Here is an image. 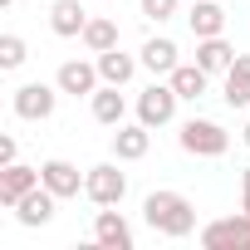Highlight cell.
Wrapping results in <instances>:
<instances>
[{"label": "cell", "instance_id": "6da1fadb", "mask_svg": "<svg viewBox=\"0 0 250 250\" xmlns=\"http://www.w3.org/2000/svg\"><path fill=\"white\" fill-rule=\"evenodd\" d=\"M143 221H147L157 235L182 240V235L196 230V206H191L182 191H147V201H143Z\"/></svg>", "mask_w": 250, "mask_h": 250}, {"label": "cell", "instance_id": "7a4b0ae2", "mask_svg": "<svg viewBox=\"0 0 250 250\" xmlns=\"http://www.w3.org/2000/svg\"><path fill=\"white\" fill-rule=\"evenodd\" d=\"M177 143H182V152H191V157H221V152L230 147V133L221 128V123H211V118H187L182 133H177Z\"/></svg>", "mask_w": 250, "mask_h": 250}, {"label": "cell", "instance_id": "3957f363", "mask_svg": "<svg viewBox=\"0 0 250 250\" xmlns=\"http://www.w3.org/2000/svg\"><path fill=\"white\" fill-rule=\"evenodd\" d=\"M83 196L93 206H118L123 196H128V177L118 172V162H98L83 172Z\"/></svg>", "mask_w": 250, "mask_h": 250}, {"label": "cell", "instance_id": "277c9868", "mask_svg": "<svg viewBox=\"0 0 250 250\" xmlns=\"http://www.w3.org/2000/svg\"><path fill=\"white\" fill-rule=\"evenodd\" d=\"M10 108H15V118H25V123H44V118H54V108H59V83H20L15 98H10Z\"/></svg>", "mask_w": 250, "mask_h": 250}, {"label": "cell", "instance_id": "5b68a950", "mask_svg": "<svg viewBox=\"0 0 250 250\" xmlns=\"http://www.w3.org/2000/svg\"><path fill=\"white\" fill-rule=\"evenodd\" d=\"M177 88L172 83H147L138 93V123H147V128H167V123L177 118Z\"/></svg>", "mask_w": 250, "mask_h": 250}, {"label": "cell", "instance_id": "8992f818", "mask_svg": "<svg viewBox=\"0 0 250 250\" xmlns=\"http://www.w3.org/2000/svg\"><path fill=\"white\" fill-rule=\"evenodd\" d=\"M54 83H59V93L93 98V93H98V83H103V74H98V64H88V59H64V64H59V74H54Z\"/></svg>", "mask_w": 250, "mask_h": 250}, {"label": "cell", "instance_id": "52a82bcc", "mask_svg": "<svg viewBox=\"0 0 250 250\" xmlns=\"http://www.w3.org/2000/svg\"><path fill=\"white\" fill-rule=\"evenodd\" d=\"M93 240H98L103 250H133V226H128V216L113 211V206H98V216H93Z\"/></svg>", "mask_w": 250, "mask_h": 250}, {"label": "cell", "instance_id": "ba28073f", "mask_svg": "<svg viewBox=\"0 0 250 250\" xmlns=\"http://www.w3.org/2000/svg\"><path fill=\"white\" fill-rule=\"evenodd\" d=\"M152 147V128L147 123H118L113 128V157L118 162H143Z\"/></svg>", "mask_w": 250, "mask_h": 250}, {"label": "cell", "instance_id": "9c48e42d", "mask_svg": "<svg viewBox=\"0 0 250 250\" xmlns=\"http://www.w3.org/2000/svg\"><path fill=\"white\" fill-rule=\"evenodd\" d=\"M201 245L206 250H221V245H250V216H221L211 226H201Z\"/></svg>", "mask_w": 250, "mask_h": 250}, {"label": "cell", "instance_id": "30bf717a", "mask_svg": "<svg viewBox=\"0 0 250 250\" xmlns=\"http://www.w3.org/2000/svg\"><path fill=\"white\" fill-rule=\"evenodd\" d=\"M40 182L59 196V201H69V196H79L83 191V177H79V167L74 162H64V157H49V162H40Z\"/></svg>", "mask_w": 250, "mask_h": 250}, {"label": "cell", "instance_id": "8fae6325", "mask_svg": "<svg viewBox=\"0 0 250 250\" xmlns=\"http://www.w3.org/2000/svg\"><path fill=\"white\" fill-rule=\"evenodd\" d=\"M54 201H59V196L40 182V187H35V191H25L10 211H15V221H20V226H49V221H54Z\"/></svg>", "mask_w": 250, "mask_h": 250}, {"label": "cell", "instance_id": "7c38bea8", "mask_svg": "<svg viewBox=\"0 0 250 250\" xmlns=\"http://www.w3.org/2000/svg\"><path fill=\"white\" fill-rule=\"evenodd\" d=\"M40 187V167H25V162H10L0 167V206H15L25 191Z\"/></svg>", "mask_w": 250, "mask_h": 250}, {"label": "cell", "instance_id": "4fadbf2b", "mask_svg": "<svg viewBox=\"0 0 250 250\" xmlns=\"http://www.w3.org/2000/svg\"><path fill=\"white\" fill-rule=\"evenodd\" d=\"M88 108H93V123H103V128H118V123L128 118V98H123L118 83H98V93L88 98Z\"/></svg>", "mask_w": 250, "mask_h": 250}, {"label": "cell", "instance_id": "5bb4252c", "mask_svg": "<svg viewBox=\"0 0 250 250\" xmlns=\"http://www.w3.org/2000/svg\"><path fill=\"white\" fill-rule=\"evenodd\" d=\"M83 25H88V10L79 0H54L49 5V30L59 40H83Z\"/></svg>", "mask_w": 250, "mask_h": 250}, {"label": "cell", "instance_id": "9a60e30c", "mask_svg": "<svg viewBox=\"0 0 250 250\" xmlns=\"http://www.w3.org/2000/svg\"><path fill=\"white\" fill-rule=\"evenodd\" d=\"M177 54H182V49H177V40H167V35H152V40L138 49V59H143V69H147L152 79H157V74H172V69L182 64Z\"/></svg>", "mask_w": 250, "mask_h": 250}, {"label": "cell", "instance_id": "2e32d148", "mask_svg": "<svg viewBox=\"0 0 250 250\" xmlns=\"http://www.w3.org/2000/svg\"><path fill=\"white\" fill-rule=\"evenodd\" d=\"M93 64H98L103 83H118V88H123V83H133V74L143 69V59H138V54H123V49H103Z\"/></svg>", "mask_w": 250, "mask_h": 250}, {"label": "cell", "instance_id": "e0dca14e", "mask_svg": "<svg viewBox=\"0 0 250 250\" xmlns=\"http://www.w3.org/2000/svg\"><path fill=\"white\" fill-rule=\"evenodd\" d=\"M187 25L196 40H211V35H226V10L216 5V0H191L187 10Z\"/></svg>", "mask_w": 250, "mask_h": 250}, {"label": "cell", "instance_id": "ac0fdd59", "mask_svg": "<svg viewBox=\"0 0 250 250\" xmlns=\"http://www.w3.org/2000/svg\"><path fill=\"white\" fill-rule=\"evenodd\" d=\"M196 64L206 74H226L235 64V49L226 44V35H211V40H196Z\"/></svg>", "mask_w": 250, "mask_h": 250}, {"label": "cell", "instance_id": "d6986e66", "mask_svg": "<svg viewBox=\"0 0 250 250\" xmlns=\"http://www.w3.org/2000/svg\"><path fill=\"white\" fill-rule=\"evenodd\" d=\"M167 83L177 88V98H187V103H196V98L206 93V83H211V74H206L201 64H177V69L167 74Z\"/></svg>", "mask_w": 250, "mask_h": 250}, {"label": "cell", "instance_id": "ffe728a7", "mask_svg": "<svg viewBox=\"0 0 250 250\" xmlns=\"http://www.w3.org/2000/svg\"><path fill=\"white\" fill-rule=\"evenodd\" d=\"M221 98H226L230 108H245V103H250V54H235V64L226 69V88H221Z\"/></svg>", "mask_w": 250, "mask_h": 250}, {"label": "cell", "instance_id": "44dd1931", "mask_svg": "<svg viewBox=\"0 0 250 250\" xmlns=\"http://www.w3.org/2000/svg\"><path fill=\"white\" fill-rule=\"evenodd\" d=\"M83 49H88V54L118 49V20H108V15H88V25H83Z\"/></svg>", "mask_w": 250, "mask_h": 250}, {"label": "cell", "instance_id": "7402d4cb", "mask_svg": "<svg viewBox=\"0 0 250 250\" xmlns=\"http://www.w3.org/2000/svg\"><path fill=\"white\" fill-rule=\"evenodd\" d=\"M25 59H30V49H25V40H20V35H0V69L10 74V69H20Z\"/></svg>", "mask_w": 250, "mask_h": 250}, {"label": "cell", "instance_id": "603a6c76", "mask_svg": "<svg viewBox=\"0 0 250 250\" xmlns=\"http://www.w3.org/2000/svg\"><path fill=\"white\" fill-rule=\"evenodd\" d=\"M138 5H143V15H147V20H157V25H162V20H172V15H177L182 0H138Z\"/></svg>", "mask_w": 250, "mask_h": 250}, {"label": "cell", "instance_id": "cb8c5ba5", "mask_svg": "<svg viewBox=\"0 0 250 250\" xmlns=\"http://www.w3.org/2000/svg\"><path fill=\"white\" fill-rule=\"evenodd\" d=\"M15 152H20V147H15V138H0V167H10V162H15Z\"/></svg>", "mask_w": 250, "mask_h": 250}, {"label": "cell", "instance_id": "d4e9b609", "mask_svg": "<svg viewBox=\"0 0 250 250\" xmlns=\"http://www.w3.org/2000/svg\"><path fill=\"white\" fill-rule=\"evenodd\" d=\"M240 211H245V216H250V187H245V196H240Z\"/></svg>", "mask_w": 250, "mask_h": 250}, {"label": "cell", "instance_id": "484cf974", "mask_svg": "<svg viewBox=\"0 0 250 250\" xmlns=\"http://www.w3.org/2000/svg\"><path fill=\"white\" fill-rule=\"evenodd\" d=\"M240 187H250V167H245V172H240Z\"/></svg>", "mask_w": 250, "mask_h": 250}, {"label": "cell", "instance_id": "4316f807", "mask_svg": "<svg viewBox=\"0 0 250 250\" xmlns=\"http://www.w3.org/2000/svg\"><path fill=\"white\" fill-rule=\"evenodd\" d=\"M245 147H250V123H245Z\"/></svg>", "mask_w": 250, "mask_h": 250}, {"label": "cell", "instance_id": "83f0119b", "mask_svg": "<svg viewBox=\"0 0 250 250\" xmlns=\"http://www.w3.org/2000/svg\"><path fill=\"white\" fill-rule=\"evenodd\" d=\"M0 5H5V10H10V5H15V0H0Z\"/></svg>", "mask_w": 250, "mask_h": 250}]
</instances>
